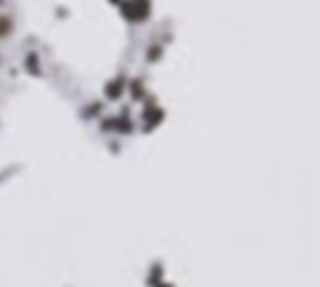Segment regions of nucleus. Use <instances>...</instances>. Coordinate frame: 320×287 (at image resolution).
<instances>
[{
    "label": "nucleus",
    "mask_w": 320,
    "mask_h": 287,
    "mask_svg": "<svg viewBox=\"0 0 320 287\" xmlns=\"http://www.w3.org/2000/svg\"><path fill=\"white\" fill-rule=\"evenodd\" d=\"M25 68H28L33 75H40V65H38V55H35V53H28V58H25Z\"/></svg>",
    "instance_id": "obj_1"
},
{
    "label": "nucleus",
    "mask_w": 320,
    "mask_h": 287,
    "mask_svg": "<svg viewBox=\"0 0 320 287\" xmlns=\"http://www.w3.org/2000/svg\"><path fill=\"white\" fill-rule=\"evenodd\" d=\"M10 30H13V20L8 15H0V38H5Z\"/></svg>",
    "instance_id": "obj_2"
}]
</instances>
